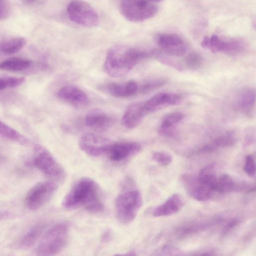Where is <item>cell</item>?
Returning a JSON list of instances; mask_svg holds the SVG:
<instances>
[{"instance_id": "74e56055", "label": "cell", "mask_w": 256, "mask_h": 256, "mask_svg": "<svg viewBox=\"0 0 256 256\" xmlns=\"http://www.w3.org/2000/svg\"><path fill=\"white\" fill-rule=\"evenodd\" d=\"M9 84L8 76L0 78V92L6 88H10Z\"/></svg>"}, {"instance_id": "8992f818", "label": "cell", "mask_w": 256, "mask_h": 256, "mask_svg": "<svg viewBox=\"0 0 256 256\" xmlns=\"http://www.w3.org/2000/svg\"><path fill=\"white\" fill-rule=\"evenodd\" d=\"M66 10L70 19L78 24L92 28L98 24L99 16L97 12L84 0L71 1L67 6Z\"/></svg>"}, {"instance_id": "ac0fdd59", "label": "cell", "mask_w": 256, "mask_h": 256, "mask_svg": "<svg viewBox=\"0 0 256 256\" xmlns=\"http://www.w3.org/2000/svg\"><path fill=\"white\" fill-rule=\"evenodd\" d=\"M26 44V40L20 36L1 40L0 53L6 55L16 54L22 49Z\"/></svg>"}, {"instance_id": "9c48e42d", "label": "cell", "mask_w": 256, "mask_h": 256, "mask_svg": "<svg viewBox=\"0 0 256 256\" xmlns=\"http://www.w3.org/2000/svg\"><path fill=\"white\" fill-rule=\"evenodd\" d=\"M110 140L94 134H86L79 140L80 150L91 156H99L106 154L112 143Z\"/></svg>"}, {"instance_id": "f546056e", "label": "cell", "mask_w": 256, "mask_h": 256, "mask_svg": "<svg viewBox=\"0 0 256 256\" xmlns=\"http://www.w3.org/2000/svg\"><path fill=\"white\" fill-rule=\"evenodd\" d=\"M184 114L180 112H174L166 115L163 118L160 126H174L184 118Z\"/></svg>"}, {"instance_id": "5bb4252c", "label": "cell", "mask_w": 256, "mask_h": 256, "mask_svg": "<svg viewBox=\"0 0 256 256\" xmlns=\"http://www.w3.org/2000/svg\"><path fill=\"white\" fill-rule=\"evenodd\" d=\"M100 89L106 93L116 98H126L136 94L138 86L134 81L124 83L109 82L100 86Z\"/></svg>"}, {"instance_id": "4dcf8cb0", "label": "cell", "mask_w": 256, "mask_h": 256, "mask_svg": "<svg viewBox=\"0 0 256 256\" xmlns=\"http://www.w3.org/2000/svg\"><path fill=\"white\" fill-rule=\"evenodd\" d=\"M152 158L159 165L165 166L169 165L172 162V156L163 152H156L152 154Z\"/></svg>"}, {"instance_id": "d6a6232c", "label": "cell", "mask_w": 256, "mask_h": 256, "mask_svg": "<svg viewBox=\"0 0 256 256\" xmlns=\"http://www.w3.org/2000/svg\"><path fill=\"white\" fill-rule=\"evenodd\" d=\"M224 46V40L216 35H213L210 38L209 48L214 54L222 52Z\"/></svg>"}, {"instance_id": "2e32d148", "label": "cell", "mask_w": 256, "mask_h": 256, "mask_svg": "<svg viewBox=\"0 0 256 256\" xmlns=\"http://www.w3.org/2000/svg\"><path fill=\"white\" fill-rule=\"evenodd\" d=\"M86 125L90 128L102 132L110 128L113 124V118L108 114L101 111H92L85 117Z\"/></svg>"}, {"instance_id": "ffe728a7", "label": "cell", "mask_w": 256, "mask_h": 256, "mask_svg": "<svg viewBox=\"0 0 256 256\" xmlns=\"http://www.w3.org/2000/svg\"><path fill=\"white\" fill-rule=\"evenodd\" d=\"M0 137L22 145L29 143L27 138L0 120Z\"/></svg>"}, {"instance_id": "e575fe53", "label": "cell", "mask_w": 256, "mask_h": 256, "mask_svg": "<svg viewBox=\"0 0 256 256\" xmlns=\"http://www.w3.org/2000/svg\"><path fill=\"white\" fill-rule=\"evenodd\" d=\"M11 8L8 0H0V21L6 20L10 15Z\"/></svg>"}, {"instance_id": "8fae6325", "label": "cell", "mask_w": 256, "mask_h": 256, "mask_svg": "<svg viewBox=\"0 0 256 256\" xmlns=\"http://www.w3.org/2000/svg\"><path fill=\"white\" fill-rule=\"evenodd\" d=\"M140 150L141 146L138 142H113L106 154L111 160L120 162L136 155Z\"/></svg>"}, {"instance_id": "7c38bea8", "label": "cell", "mask_w": 256, "mask_h": 256, "mask_svg": "<svg viewBox=\"0 0 256 256\" xmlns=\"http://www.w3.org/2000/svg\"><path fill=\"white\" fill-rule=\"evenodd\" d=\"M56 96L61 100L78 108L88 106L90 102L88 96L83 90L72 85L60 88Z\"/></svg>"}, {"instance_id": "cb8c5ba5", "label": "cell", "mask_w": 256, "mask_h": 256, "mask_svg": "<svg viewBox=\"0 0 256 256\" xmlns=\"http://www.w3.org/2000/svg\"><path fill=\"white\" fill-rule=\"evenodd\" d=\"M256 101V93L254 90L246 88L242 90L239 96V106L246 113L250 112Z\"/></svg>"}, {"instance_id": "836d02e7", "label": "cell", "mask_w": 256, "mask_h": 256, "mask_svg": "<svg viewBox=\"0 0 256 256\" xmlns=\"http://www.w3.org/2000/svg\"><path fill=\"white\" fill-rule=\"evenodd\" d=\"M244 171L250 177H254L256 174V162L252 154L247 155L245 158Z\"/></svg>"}, {"instance_id": "b9f144b4", "label": "cell", "mask_w": 256, "mask_h": 256, "mask_svg": "<svg viewBox=\"0 0 256 256\" xmlns=\"http://www.w3.org/2000/svg\"><path fill=\"white\" fill-rule=\"evenodd\" d=\"M149 0L154 2H159L161 1L162 0Z\"/></svg>"}, {"instance_id": "f1b7e54d", "label": "cell", "mask_w": 256, "mask_h": 256, "mask_svg": "<svg viewBox=\"0 0 256 256\" xmlns=\"http://www.w3.org/2000/svg\"><path fill=\"white\" fill-rule=\"evenodd\" d=\"M184 62L188 68L196 70L202 65V58L198 54L191 52L186 57Z\"/></svg>"}, {"instance_id": "ba28073f", "label": "cell", "mask_w": 256, "mask_h": 256, "mask_svg": "<svg viewBox=\"0 0 256 256\" xmlns=\"http://www.w3.org/2000/svg\"><path fill=\"white\" fill-rule=\"evenodd\" d=\"M56 189L57 185L52 181H44L36 184L26 196V206L32 211L40 209L51 198Z\"/></svg>"}, {"instance_id": "52a82bcc", "label": "cell", "mask_w": 256, "mask_h": 256, "mask_svg": "<svg viewBox=\"0 0 256 256\" xmlns=\"http://www.w3.org/2000/svg\"><path fill=\"white\" fill-rule=\"evenodd\" d=\"M33 162L36 168L48 176L61 178L64 175L62 166L52 154L40 144L34 146Z\"/></svg>"}, {"instance_id": "5b68a950", "label": "cell", "mask_w": 256, "mask_h": 256, "mask_svg": "<svg viewBox=\"0 0 256 256\" xmlns=\"http://www.w3.org/2000/svg\"><path fill=\"white\" fill-rule=\"evenodd\" d=\"M158 10V6L149 0H121L120 11L127 20L140 22L154 16Z\"/></svg>"}, {"instance_id": "4316f807", "label": "cell", "mask_w": 256, "mask_h": 256, "mask_svg": "<svg viewBox=\"0 0 256 256\" xmlns=\"http://www.w3.org/2000/svg\"><path fill=\"white\" fill-rule=\"evenodd\" d=\"M244 48V43L240 39L224 40L222 52L230 54H236L242 52Z\"/></svg>"}, {"instance_id": "9a60e30c", "label": "cell", "mask_w": 256, "mask_h": 256, "mask_svg": "<svg viewBox=\"0 0 256 256\" xmlns=\"http://www.w3.org/2000/svg\"><path fill=\"white\" fill-rule=\"evenodd\" d=\"M146 115L143 102L132 104L126 108L122 118V124L127 128L133 129L140 124Z\"/></svg>"}, {"instance_id": "d590c367", "label": "cell", "mask_w": 256, "mask_h": 256, "mask_svg": "<svg viewBox=\"0 0 256 256\" xmlns=\"http://www.w3.org/2000/svg\"><path fill=\"white\" fill-rule=\"evenodd\" d=\"M174 126H160L158 134L162 136L172 138L175 134Z\"/></svg>"}, {"instance_id": "603a6c76", "label": "cell", "mask_w": 256, "mask_h": 256, "mask_svg": "<svg viewBox=\"0 0 256 256\" xmlns=\"http://www.w3.org/2000/svg\"><path fill=\"white\" fill-rule=\"evenodd\" d=\"M168 94L166 92L158 93L146 102H143L144 108L146 114L156 112L160 106L167 104Z\"/></svg>"}, {"instance_id": "484cf974", "label": "cell", "mask_w": 256, "mask_h": 256, "mask_svg": "<svg viewBox=\"0 0 256 256\" xmlns=\"http://www.w3.org/2000/svg\"><path fill=\"white\" fill-rule=\"evenodd\" d=\"M235 142L234 138L230 135L216 138L212 142L205 145L202 148L204 152H211L218 148H224L232 145Z\"/></svg>"}, {"instance_id": "277c9868", "label": "cell", "mask_w": 256, "mask_h": 256, "mask_svg": "<svg viewBox=\"0 0 256 256\" xmlns=\"http://www.w3.org/2000/svg\"><path fill=\"white\" fill-rule=\"evenodd\" d=\"M142 200L138 190L124 192L119 194L115 201V210L118 221L128 224L134 220L141 208Z\"/></svg>"}, {"instance_id": "8d00e7d4", "label": "cell", "mask_w": 256, "mask_h": 256, "mask_svg": "<svg viewBox=\"0 0 256 256\" xmlns=\"http://www.w3.org/2000/svg\"><path fill=\"white\" fill-rule=\"evenodd\" d=\"M181 99V96L178 94H168L167 104L172 106L177 105L180 102Z\"/></svg>"}, {"instance_id": "f35d334b", "label": "cell", "mask_w": 256, "mask_h": 256, "mask_svg": "<svg viewBox=\"0 0 256 256\" xmlns=\"http://www.w3.org/2000/svg\"><path fill=\"white\" fill-rule=\"evenodd\" d=\"M201 46L204 48H209L210 46V38L206 36L204 38L202 42Z\"/></svg>"}, {"instance_id": "30bf717a", "label": "cell", "mask_w": 256, "mask_h": 256, "mask_svg": "<svg viewBox=\"0 0 256 256\" xmlns=\"http://www.w3.org/2000/svg\"><path fill=\"white\" fill-rule=\"evenodd\" d=\"M157 44L166 55L180 57L186 52V46L178 36L172 34H162L157 38Z\"/></svg>"}, {"instance_id": "e0dca14e", "label": "cell", "mask_w": 256, "mask_h": 256, "mask_svg": "<svg viewBox=\"0 0 256 256\" xmlns=\"http://www.w3.org/2000/svg\"><path fill=\"white\" fill-rule=\"evenodd\" d=\"M183 204L180 196L178 194H174L163 204L156 207L152 211V215L156 217L173 215L180 210Z\"/></svg>"}, {"instance_id": "7402d4cb", "label": "cell", "mask_w": 256, "mask_h": 256, "mask_svg": "<svg viewBox=\"0 0 256 256\" xmlns=\"http://www.w3.org/2000/svg\"><path fill=\"white\" fill-rule=\"evenodd\" d=\"M197 178L201 183L215 192L217 178L214 164H209L202 168L200 170Z\"/></svg>"}, {"instance_id": "44dd1931", "label": "cell", "mask_w": 256, "mask_h": 256, "mask_svg": "<svg viewBox=\"0 0 256 256\" xmlns=\"http://www.w3.org/2000/svg\"><path fill=\"white\" fill-rule=\"evenodd\" d=\"M32 62L27 59L12 58L6 60L0 64V70L16 72L23 70L28 68Z\"/></svg>"}, {"instance_id": "1f68e13d", "label": "cell", "mask_w": 256, "mask_h": 256, "mask_svg": "<svg viewBox=\"0 0 256 256\" xmlns=\"http://www.w3.org/2000/svg\"><path fill=\"white\" fill-rule=\"evenodd\" d=\"M157 60L164 64L172 67L178 71L184 70V68L182 64H180L176 60L171 59L166 56L162 55L160 54L154 53Z\"/></svg>"}, {"instance_id": "6da1fadb", "label": "cell", "mask_w": 256, "mask_h": 256, "mask_svg": "<svg viewBox=\"0 0 256 256\" xmlns=\"http://www.w3.org/2000/svg\"><path fill=\"white\" fill-rule=\"evenodd\" d=\"M63 206L69 210L82 207L90 212L98 213L104 208L97 183L90 178L78 180L65 196Z\"/></svg>"}, {"instance_id": "60d3db41", "label": "cell", "mask_w": 256, "mask_h": 256, "mask_svg": "<svg viewBox=\"0 0 256 256\" xmlns=\"http://www.w3.org/2000/svg\"><path fill=\"white\" fill-rule=\"evenodd\" d=\"M25 3L27 4H32L34 3L37 0H22Z\"/></svg>"}, {"instance_id": "4fadbf2b", "label": "cell", "mask_w": 256, "mask_h": 256, "mask_svg": "<svg viewBox=\"0 0 256 256\" xmlns=\"http://www.w3.org/2000/svg\"><path fill=\"white\" fill-rule=\"evenodd\" d=\"M182 180L190 195L194 200L204 202L210 198L214 192L211 188L204 185L192 174L184 175Z\"/></svg>"}, {"instance_id": "d6986e66", "label": "cell", "mask_w": 256, "mask_h": 256, "mask_svg": "<svg viewBox=\"0 0 256 256\" xmlns=\"http://www.w3.org/2000/svg\"><path fill=\"white\" fill-rule=\"evenodd\" d=\"M44 226L38 224L30 229L22 238L19 246L22 248H29L33 246L42 236Z\"/></svg>"}, {"instance_id": "7a4b0ae2", "label": "cell", "mask_w": 256, "mask_h": 256, "mask_svg": "<svg viewBox=\"0 0 256 256\" xmlns=\"http://www.w3.org/2000/svg\"><path fill=\"white\" fill-rule=\"evenodd\" d=\"M152 54V52L136 48L114 46L106 54L104 70L112 77H122L127 74L138 62Z\"/></svg>"}, {"instance_id": "d4e9b609", "label": "cell", "mask_w": 256, "mask_h": 256, "mask_svg": "<svg viewBox=\"0 0 256 256\" xmlns=\"http://www.w3.org/2000/svg\"><path fill=\"white\" fill-rule=\"evenodd\" d=\"M236 184L233 178L228 174H223L217 178L215 192L226 194L234 191Z\"/></svg>"}, {"instance_id": "ab89813d", "label": "cell", "mask_w": 256, "mask_h": 256, "mask_svg": "<svg viewBox=\"0 0 256 256\" xmlns=\"http://www.w3.org/2000/svg\"><path fill=\"white\" fill-rule=\"evenodd\" d=\"M10 215L8 212L3 210L0 211V220L7 218Z\"/></svg>"}, {"instance_id": "83f0119b", "label": "cell", "mask_w": 256, "mask_h": 256, "mask_svg": "<svg viewBox=\"0 0 256 256\" xmlns=\"http://www.w3.org/2000/svg\"><path fill=\"white\" fill-rule=\"evenodd\" d=\"M166 82L167 80L164 78L152 80L142 84L139 90L142 94H146L162 86Z\"/></svg>"}, {"instance_id": "3957f363", "label": "cell", "mask_w": 256, "mask_h": 256, "mask_svg": "<svg viewBox=\"0 0 256 256\" xmlns=\"http://www.w3.org/2000/svg\"><path fill=\"white\" fill-rule=\"evenodd\" d=\"M69 238V224L67 222L57 223L48 229L42 236L34 250L38 256H54L66 246Z\"/></svg>"}]
</instances>
